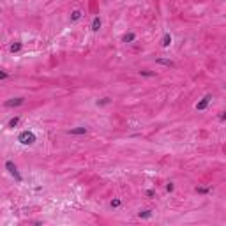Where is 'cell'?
Returning <instances> with one entry per match:
<instances>
[{
	"instance_id": "obj_5",
	"label": "cell",
	"mask_w": 226,
	"mask_h": 226,
	"mask_svg": "<svg viewBox=\"0 0 226 226\" xmlns=\"http://www.w3.org/2000/svg\"><path fill=\"white\" fill-rule=\"evenodd\" d=\"M87 133V127H74V129H69V134H85Z\"/></svg>"
},
{
	"instance_id": "obj_10",
	"label": "cell",
	"mask_w": 226,
	"mask_h": 226,
	"mask_svg": "<svg viewBox=\"0 0 226 226\" xmlns=\"http://www.w3.org/2000/svg\"><path fill=\"white\" fill-rule=\"evenodd\" d=\"M79 18H81V12H79V11H73L71 20H73V21H76V20H79Z\"/></svg>"
},
{
	"instance_id": "obj_2",
	"label": "cell",
	"mask_w": 226,
	"mask_h": 226,
	"mask_svg": "<svg viewBox=\"0 0 226 226\" xmlns=\"http://www.w3.org/2000/svg\"><path fill=\"white\" fill-rule=\"evenodd\" d=\"M5 168L9 170V173H11V175H12V177H14L18 182H21V180H23V179H21V175H20V171H18V168H16V166H14L11 161H7V163H5Z\"/></svg>"
},
{
	"instance_id": "obj_1",
	"label": "cell",
	"mask_w": 226,
	"mask_h": 226,
	"mask_svg": "<svg viewBox=\"0 0 226 226\" xmlns=\"http://www.w3.org/2000/svg\"><path fill=\"white\" fill-rule=\"evenodd\" d=\"M18 141H20L21 145H32V143L36 141V134H34L32 131H23V133H20Z\"/></svg>"
},
{
	"instance_id": "obj_3",
	"label": "cell",
	"mask_w": 226,
	"mask_h": 226,
	"mask_svg": "<svg viewBox=\"0 0 226 226\" xmlns=\"http://www.w3.org/2000/svg\"><path fill=\"white\" fill-rule=\"evenodd\" d=\"M23 103H25V99H23V97H14V99L5 101V103H4V106H5V108H12V106H20V104H23Z\"/></svg>"
},
{
	"instance_id": "obj_12",
	"label": "cell",
	"mask_w": 226,
	"mask_h": 226,
	"mask_svg": "<svg viewBox=\"0 0 226 226\" xmlns=\"http://www.w3.org/2000/svg\"><path fill=\"white\" fill-rule=\"evenodd\" d=\"M157 62H159V64H164V66H170V67L173 66V62H170V60H163V58H159Z\"/></svg>"
},
{
	"instance_id": "obj_7",
	"label": "cell",
	"mask_w": 226,
	"mask_h": 226,
	"mask_svg": "<svg viewBox=\"0 0 226 226\" xmlns=\"http://www.w3.org/2000/svg\"><path fill=\"white\" fill-rule=\"evenodd\" d=\"M99 27H101V20H99V18H95V20H94V23H92V30H99Z\"/></svg>"
},
{
	"instance_id": "obj_15",
	"label": "cell",
	"mask_w": 226,
	"mask_h": 226,
	"mask_svg": "<svg viewBox=\"0 0 226 226\" xmlns=\"http://www.w3.org/2000/svg\"><path fill=\"white\" fill-rule=\"evenodd\" d=\"M7 78V73H4V71H0V79H5Z\"/></svg>"
},
{
	"instance_id": "obj_8",
	"label": "cell",
	"mask_w": 226,
	"mask_h": 226,
	"mask_svg": "<svg viewBox=\"0 0 226 226\" xmlns=\"http://www.w3.org/2000/svg\"><path fill=\"white\" fill-rule=\"evenodd\" d=\"M134 37H136V36L131 32V34H125V36H124V41H125V42H131V41H134Z\"/></svg>"
},
{
	"instance_id": "obj_4",
	"label": "cell",
	"mask_w": 226,
	"mask_h": 226,
	"mask_svg": "<svg viewBox=\"0 0 226 226\" xmlns=\"http://www.w3.org/2000/svg\"><path fill=\"white\" fill-rule=\"evenodd\" d=\"M210 99H212V95H207V97H203V101H200V103L196 104V110H205Z\"/></svg>"
},
{
	"instance_id": "obj_14",
	"label": "cell",
	"mask_w": 226,
	"mask_h": 226,
	"mask_svg": "<svg viewBox=\"0 0 226 226\" xmlns=\"http://www.w3.org/2000/svg\"><path fill=\"white\" fill-rule=\"evenodd\" d=\"M111 207H120V200H113V201H111Z\"/></svg>"
},
{
	"instance_id": "obj_6",
	"label": "cell",
	"mask_w": 226,
	"mask_h": 226,
	"mask_svg": "<svg viewBox=\"0 0 226 226\" xmlns=\"http://www.w3.org/2000/svg\"><path fill=\"white\" fill-rule=\"evenodd\" d=\"M170 42H171V36L166 34V36L163 37V42H161V44H163V48H166V46H170Z\"/></svg>"
},
{
	"instance_id": "obj_9",
	"label": "cell",
	"mask_w": 226,
	"mask_h": 226,
	"mask_svg": "<svg viewBox=\"0 0 226 226\" xmlns=\"http://www.w3.org/2000/svg\"><path fill=\"white\" fill-rule=\"evenodd\" d=\"M18 122H20V118H18V117L11 118V120H9V127H16V125H18Z\"/></svg>"
},
{
	"instance_id": "obj_16",
	"label": "cell",
	"mask_w": 226,
	"mask_h": 226,
	"mask_svg": "<svg viewBox=\"0 0 226 226\" xmlns=\"http://www.w3.org/2000/svg\"><path fill=\"white\" fill-rule=\"evenodd\" d=\"M198 192H208V189L207 187H198Z\"/></svg>"
},
{
	"instance_id": "obj_11",
	"label": "cell",
	"mask_w": 226,
	"mask_h": 226,
	"mask_svg": "<svg viewBox=\"0 0 226 226\" xmlns=\"http://www.w3.org/2000/svg\"><path fill=\"white\" fill-rule=\"evenodd\" d=\"M20 50H21V42H16V44L11 46V51H12V53H14V51H20Z\"/></svg>"
},
{
	"instance_id": "obj_13",
	"label": "cell",
	"mask_w": 226,
	"mask_h": 226,
	"mask_svg": "<svg viewBox=\"0 0 226 226\" xmlns=\"http://www.w3.org/2000/svg\"><path fill=\"white\" fill-rule=\"evenodd\" d=\"M150 210H143V212H140V217H150Z\"/></svg>"
}]
</instances>
